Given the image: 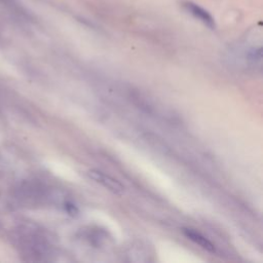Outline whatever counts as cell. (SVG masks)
I'll return each mask as SVG.
<instances>
[{"instance_id":"6da1fadb","label":"cell","mask_w":263,"mask_h":263,"mask_svg":"<svg viewBox=\"0 0 263 263\" xmlns=\"http://www.w3.org/2000/svg\"><path fill=\"white\" fill-rule=\"evenodd\" d=\"M87 175L91 179H93L95 182H97L104 186L106 189L111 191L112 194L116 196H122L125 193V186L121 181L111 177L110 175L105 174L104 172L98 171V170H90L87 172Z\"/></svg>"},{"instance_id":"3957f363","label":"cell","mask_w":263,"mask_h":263,"mask_svg":"<svg viewBox=\"0 0 263 263\" xmlns=\"http://www.w3.org/2000/svg\"><path fill=\"white\" fill-rule=\"evenodd\" d=\"M183 233L187 238H189L190 241H193L194 243H196L197 245H199L206 251L212 252V253L215 252L214 244L211 241H209L208 238L206 236H204L202 233H200L194 229H188V228H184Z\"/></svg>"},{"instance_id":"7a4b0ae2","label":"cell","mask_w":263,"mask_h":263,"mask_svg":"<svg viewBox=\"0 0 263 263\" xmlns=\"http://www.w3.org/2000/svg\"><path fill=\"white\" fill-rule=\"evenodd\" d=\"M182 6H183V9L188 14L195 17L197 20L201 21L210 29H215V27H216V23H215V20L212 17V15L208 11H206L205 9L200 7L199 5H197L195 3H191V2H186V3H183Z\"/></svg>"},{"instance_id":"277c9868","label":"cell","mask_w":263,"mask_h":263,"mask_svg":"<svg viewBox=\"0 0 263 263\" xmlns=\"http://www.w3.org/2000/svg\"><path fill=\"white\" fill-rule=\"evenodd\" d=\"M65 210L70 215V216H76V215L78 214V209L71 203H67L65 205Z\"/></svg>"}]
</instances>
